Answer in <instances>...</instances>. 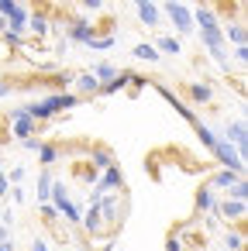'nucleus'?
<instances>
[{"label": "nucleus", "instance_id": "c9c22d12", "mask_svg": "<svg viewBox=\"0 0 248 251\" xmlns=\"http://www.w3.org/2000/svg\"><path fill=\"white\" fill-rule=\"evenodd\" d=\"M69 49H73V45H69V38H62V42H59V45H55V55H59V59H62V55H66V52H69Z\"/></svg>", "mask_w": 248, "mask_h": 251}, {"label": "nucleus", "instance_id": "ea45409f", "mask_svg": "<svg viewBox=\"0 0 248 251\" xmlns=\"http://www.w3.org/2000/svg\"><path fill=\"white\" fill-rule=\"evenodd\" d=\"M4 241H11V227H4V224H0V244H4Z\"/></svg>", "mask_w": 248, "mask_h": 251}, {"label": "nucleus", "instance_id": "b1692460", "mask_svg": "<svg viewBox=\"0 0 248 251\" xmlns=\"http://www.w3.org/2000/svg\"><path fill=\"white\" fill-rule=\"evenodd\" d=\"M214 206H217L214 189H210V186H200V189H196V210H200V213H210Z\"/></svg>", "mask_w": 248, "mask_h": 251}, {"label": "nucleus", "instance_id": "a211bd4d", "mask_svg": "<svg viewBox=\"0 0 248 251\" xmlns=\"http://www.w3.org/2000/svg\"><path fill=\"white\" fill-rule=\"evenodd\" d=\"M52 182H55V176H52L49 169H42V172H38V186H35V196H38V206H45V203H49V193H52Z\"/></svg>", "mask_w": 248, "mask_h": 251}, {"label": "nucleus", "instance_id": "cd10ccee", "mask_svg": "<svg viewBox=\"0 0 248 251\" xmlns=\"http://www.w3.org/2000/svg\"><path fill=\"white\" fill-rule=\"evenodd\" d=\"M227 200H238V203H245V200H248V182H245V179H238V182L227 189Z\"/></svg>", "mask_w": 248, "mask_h": 251}, {"label": "nucleus", "instance_id": "4be33fe9", "mask_svg": "<svg viewBox=\"0 0 248 251\" xmlns=\"http://www.w3.org/2000/svg\"><path fill=\"white\" fill-rule=\"evenodd\" d=\"M90 165H93L97 172H104V169H110V165H117V162H114V155H110L107 148H93V151H90Z\"/></svg>", "mask_w": 248, "mask_h": 251}, {"label": "nucleus", "instance_id": "f8f14e48", "mask_svg": "<svg viewBox=\"0 0 248 251\" xmlns=\"http://www.w3.org/2000/svg\"><path fill=\"white\" fill-rule=\"evenodd\" d=\"M135 14H138V21H141L145 28H159V25H162V11H159V4H152V0H138V4H135Z\"/></svg>", "mask_w": 248, "mask_h": 251}, {"label": "nucleus", "instance_id": "ddd939ff", "mask_svg": "<svg viewBox=\"0 0 248 251\" xmlns=\"http://www.w3.org/2000/svg\"><path fill=\"white\" fill-rule=\"evenodd\" d=\"M93 186H97L100 193H114V189H121V186H124V176H121V169H117V165H110V169H104V176H100Z\"/></svg>", "mask_w": 248, "mask_h": 251}, {"label": "nucleus", "instance_id": "f03ea898", "mask_svg": "<svg viewBox=\"0 0 248 251\" xmlns=\"http://www.w3.org/2000/svg\"><path fill=\"white\" fill-rule=\"evenodd\" d=\"M193 127H196V138H200V145H203V148H207V151H210V155H214V158H217V162H220L227 172H234V176H245V158H238V151H234V148H231V145H227V141H224V138H220V134H217L210 124L196 121Z\"/></svg>", "mask_w": 248, "mask_h": 251}, {"label": "nucleus", "instance_id": "f257e3e1", "mask_svg": "<svg viewBox=\"0 0 248 251\" xmlns=\"http://www.w3.org/2000/svg\"><path fill=\"white\" fill-rule=\"evenodd\" d=\"M190 11H193V28H200V42H203L207 55H210L220 69L231 73L227 42H224V31H220V21H217V14H214V7H210V4H196V7H190Z\"/></svg>", "mask_w": 248, "mask_h": 251}, {"label": "nucleus", "instance_id": "9b49d317", "mask_svg": "<svg viewBox=\"0 0 248 251\" xmlns=\"http://www.w3.org/2000/svg\"><path fill=\"white\" fill-rule=\"evenodd\" d=\"M49 14H52V7L31 11V14H28V28H25V31H31L35 38H45V35L52 31V21H49Z\"/></svg>", "mask_w": 248, "mask_h": 251}, {"label": "nucleus", "instance_id": "6ab92c4d", "mask_svg": "<svg viewBox=\"0 0 248 251\" xmlns=\"http://www.w3.org/2000/svg\"><path fill=\"white\" fill-rule=\"evenodd\" d=\"M35 155H38L42 169H49V165H55V162H59V155H62V151H59V145H52V141H42Z\"/></svg>", "mask_w": 248, "mask_h": 251}, {"label": "nucleus", "instance_id": "f3484780", "mask_svg": "<svg viewBox=\"0 0 248 251\" xmlns=\"http://www.w3.org/2000/svg\"><path fill=\"white\" fill-rule=\"evenodd\" d=\"M117 73H121V69H117L114 62H93V69H90V76H93L100 86L110 83V79H117Z\"/></svg>", "mask_w": 248, "mask_h": 251}, {"label": "nucleus", "instance_id": "58836bf2", "mask_svg": "<svg viewBox=\"0 0 248 251\" xmlns=\"http://www.w3.org/2000/svg\"><path fill=\"white\" fill-rule=\"evenodd\" d=\"M31 251H49V241H42V237H35V241H31Z\"/></svg>", "mask_w": 248, "mask_h": 251}, {"label": "nucleus", "instance_id": "4c0bfd02", "mask_svg": "<svg viewBox=\"0 0 248 251\" xmlns=\"http://www.w3.org/2000/svg\"><path fill=\"white\" fill-rule=\"evenodd\" d=\"M7 193H11V182H7L4 172H0V196H7Z\"/></svg>", "mask_w": 248, "mask_h": 251}, {"label": "nucleus", "instance_id": "412c9836", "mask_svg": "<svg viewBox=\"0 0 248 251\" xmlns=\"http://www.w3.org/2000/svg\"><path fill=\"white\" fill-rule=\"evenodd\" d=\"M210 97H214V86L210 83H190V100L193 103H210Z\"/></svg>", "mask_w": 248, "mask_h": 251}, {"label": "nucleus", "instance_id": "2eb2a0df", "mask_svg": "<svg viewBox=\"0 0 248 251\" xmlns=\"http://www.w3.org/2000/svg\"><path fill=\"white\" fill-rule=\"evenodd\" d=\"M220 31H224V42H231L234 49H241V45H248V31H245V25H241V21H231V25H220Z\"/></svg>", "mask_w": 248, "mask_h": 251}, {"label": "nucleus", "instance_id": "5701e85b", "mask_svg": "<svg viewBox=\"0 0 248 251\" xmlns=\"http://www.w3.org/2000/svg\"><path fill=\"white\" fill-rule=\"evenodd\" d=\"M238 179H245V176H234V172L220 169V172H214V176H210V186H214V189H224V193H227V189H231V186H234Z\"/></svg>", "mask_w": 248, "mask_h": 251}, {"label": "nucleus", "instance_id": "20e7f679", "mask_svg": "<svg viewBox=\"0 0 248 251\" xmlns=\"http://www.w3.org/2000/svg\"><path fill=\"white\" fill-rule=\"evenodd\" d=\"M49 200H52L49 206H52V210H55V213H59V217L66 220V224H73V227L80 224L83 210L76 206V200L69 196V186H66L62 179H55V182H52V193H49Z\"/></svg>", "mask_w": 248, "mask_h": 251}, {"label": "nucleus", "instance_id": "a19ab883", "mask_svg": "<svg viewBox=\"0 0 248 251\" xmlns=\"http://www.w3.org/2000/svg\"><path fill=\"white\" fill-rule=\"evenodd\" d=\"M4 31H7V25H4V18H0V35H4Z\"/></svg>", "mask_w": 248, "mask_h": 251}, {"label": "nucleus", "instance_id": "4468645a", "mask_svg": "<svg viewBox=\"0 0 248 251\" xmlns=\"http://www.w3.org/2000/svg\"><path fill=\"white\" fill-rule=\"evenodd\" d=\"M73 93H76V97H100V83H97L90 73H80V76L73 79Z\"/></svg>", "mask_w": 248, "mask_h": 251}, {"label": "nucleus", "instance_id": "79ce46f5", "mask_svg": "<svg viewBox=\"0 0 248 251\" xmlns=\"http://www.w3.org/2000/svg\"><path fill=\"white\" fill-rule=\"evenodd\" d=\"M0 172H4V158H0Z\"/></svg>", "mask_w": 248, "mask_h": 251}, {"label": "nucleus", "instance_id": "9d476101", "mask_svg": "<svg viewBox=\"0 0 248 251\" xmlns=\"http://www.w3.org/2000/svg\"><path fill=\"white\" fill-rule=\"evenodd\" d=\"M155 90H159V93L165 97V103H169V107H172V110H176V114H179V117L186 121V124H196V121H200V117H196V110H193V107H190L186 100H179V97H176V93H172V90H169L165 83H155Z\"/></svg>", "mask_w": 248, "mask_h": 251}, {"label": "nucleus", "instance_id": "423d86ee", "mask_svg": "<svg viewBox=\"0 0 248 251\" xmlns=\"http://www.w3.org/2000/svg\"><path fill=\"white\" fill-rule=\"evenodd\" d=\"M159 11L172 21L176 38H183V35L193 31V11H190V4H176V0H169V4H159Z\"/></svg>", "mask_w": 248, "mask_h": 251}, {"label": "nucleus", "instance_id": "1a4fd4ad", "mask_svg": "<svg viewBox=\"0 0 248 251\" xmlns=\"http://www.w3.org/2000/svg\"><path fill=\"white\" fill-rule=\"evenodd\" d=\"M69 45H90L93 38H97V25L93 21H86V18H73L69 21Z\"/></svg>", "mask_w": 248, "mask_h": 251}, {"label": "nucleus", "instance_id": "0eeeda50", "mask_svg": "<svg viewBox=\"0 0 248 251\" xmlns=\"http://www.w3.org/2000/svg\"><path fill=\"white\" fill-rule=\"evenodd\" d=\"M220 138L238 151V158H245V155H248V124H245V117L227 121V127H224V134H220Z\"/></svg>", "mask_w": 248, "mask_h": 251}, {"label": "nucleus", "instance_id": "aec40b11", "mask_svg": "<svg viewBox=\"0 0 248 251\" xmlns=\"http://www.w3.org/2000/svg\"><path fill=\"white\" fill-rule=\"evenodd\" d=\"M155 52H159V55H162V52H165V55H179V52H183V42H179L176 35H162V38L155 42Z\"/></svg>", "mask_w": 248, "mask_h": 251}, {"label": "nucleus", "instance_id": "39448f33", "mask_svg": "<svg viewBox=\"0 0 248 251\" xmlns=\"http://www.w3.org/2000/svg\"><path fill=\"white\" fill-rule=\"evenodd\" d=\"M28 14H31V7L21 4V0H0V18H4L7 31L25 35V28H28Z\"/></svg>", "mask_w": 248, "mask_h": 251}, {"label": "nucleus", "instance_id": "7ed1b4c3", "mask_svg": "<svg viewBox=\"0 0 248 251\" xmlns=\"http://www.w3.org/2000/svg\"><path fill=\"white\" fill-rule=\"evenodd\" d=\"M69 107H80V97H76L73 90H69V93H45V97H38V100L25 103L21 110H25L35 124H42V121H52L55 114L69 110Z\"/></svg>", "mask_w": 248, "mask_h": 251}, {"label": "nucleus", "instance_id": "c85d7f7f", "mask_svg": "<svg viewBox=\"0 0 248 251\" xmlns=\"http://www.w3.org/2000/svg\"><path fill=\"white\" fill-rule=\"evenodd\" d=\"M241 244H245V237H241L238 230H234V234H231V230L224 234V248H227V251H241Z\"/></svg>", "mask_w": 248, "mask_h": 251}, {"label": "nucleus", "instance_id": "6e6552de", "mask_svg": "<svg viewBox=\"0 0 248 251\" xmlns=\"http://www.w3.org/2000/svg\"><path fill=\"white\" fill-rule=\"evenodd\" d=\"M7 121H11V138H14V141H28V138H35V134H38V124H35L21 107H11Z\"/></svg>", "mask_w": 248, "mask_h": 251}, {"label": "nucleus", "instance_id": "dca6fc26", "mask_svg": "<svg viewBox=\"0 0 248 251\" xmlns=\"http://www.w3.org/2000/svg\"><path fill=\"white\" fill-rule=\"evenodd\" d=\"M245 210H248V206H245V203H238V200H220V203L214 206V213H217V217H224V220H241V217H245Z\"/></svg>", "mask_w": 248, "mask_h": 251}, {"label": "nucleus", "instance_id": "473e14b6", "mask_svg": "<svg viewBox=\"0 0 248 251\" xmlns=\"http://www.w3.org/2000/svg\"><path fill=\"white\" fill-rule=\"evenodd\" d=\"M11 93H14V83H11V79H0V100L11 97Z\"/></svg>", "mask_w": 248, "mask_h": 251}, {"label": "nucleus", "instance_id": "c756f323", "mask_svg": "<svg viewBox=\"0 0 248 251\" xmlns=\"http://www.w3.org/2000/svg\"><path fill=\"white\" fill-rule=\"evenodd\" d=\"M4 42H7L11 49H21V45H25V35H18V31H4Z\"/></svg>", "mask_w": 248, "mask_h": 251}, {"label": "nucleus", "instance_id": "e433bc0d", "mask_svg": "<svg viewBox=\"0 0 248 251\" xmlns=\"http://www.w3.org/2000/svg\"><path fill=\"white\" fill-rule=\"evenodd\" d=\"M234 59H238V62L245 66V62H248V45H241V49H234Z\"/></svg>", "mask_w": 248, "mask_h": 251}, {"label": "nucleus", "instance_id": "bb28decb", "mask_svg": "<svg viewBox=\"0 0 248 251\" xmlns=\"http://www.w3.org/2000/svg\"><path fill=\"white\" fill-rule=\"evenodd\" d=\"M114 45H117V35H97L86 49H90V52H107V49H114Z\"/></svg>", "mask_w": 248, "mask_h": 251}, {"label": "nucleus", "instance_id": "f704fd0d", "mask_svg": "<svg viewBox=\"0 0 248 251\" xmlns=\"http://www.w3.org/2000/svg\"><path fill=\"white\" fill-rule=\"evenodd\" d=\"M165 251H183V237H169L165 241Z\"/></svg>", "mask_w": 248, "mask_h": 251}, {"label": "nucleus", "instance_id": "72a5a7b5", "mask_svg": "<svg viewBox=\"0 0 248 251\" xmlns=\"http://www.w3.org/2000/svg\"><path fill=\"white\" fill-rule=\"evenodd\" d=\"M38 145H42V138H28V141H21L25 151H38Z\"/></svg>", "mask_w": 248, "mask_h": 251}, {"label": "nucleus", "instance_id": "7c9ffc66", "mask_svg": "<svg viewBox=\"0 0 248 251\" xmlns=\"http://www.w3.org/2000/svg\"><path fill=\"white\" fill-rule=\"evenodd\" d=\"M83 11H86V14H100V11H104V0H86Z\"/></svg>", "mask_w": 248, "mask_h": 251}, {"label": "nucleus", "instance_id": "a878e982", "mask_svg": "<svg viewBox=\"0 0 248 251\" xmlns=\"http://www.w3.org/2000/svg\"><path fill=\"white\" fill-rule=\"evenodd\" d=\"M131 55H135L138 62H159V59H162V55L155 52V45H152V42H141V45H135V52H131Z\"/></svg>", "mask_w": 248, "mask_h": 251}, {"label": "nucleus", "instance_id": "393cba45", "mask_svg": "<svg viewBox=\"0 0 248 251\" xmlns=\"http://www.w3.org/2000/svg\"><path fill=\"white\" fill-rule=\"evenodd\" d=\"M128 79H131V73H117V79H110V83L100 86V97H114V93L128 90Z\"/></svg>", "mask_w": 248, "mask_h": 251}, {"label": "nucleus", "instance_id": "2f4dec72", "mask_svg": "<svg viewBox=\"0 0 248 251\" xmlns=\"http://www.w3.org/2000/svg\"><path fill=\"white\" fill-rule=\"evenodd\" d=\"M21 179H25V169H21V165H18V169H11V172H7V182H14V186H18V182H21Z\"/></svg>", "mask_w": 248, "mask_h": 251}]
</instances>
